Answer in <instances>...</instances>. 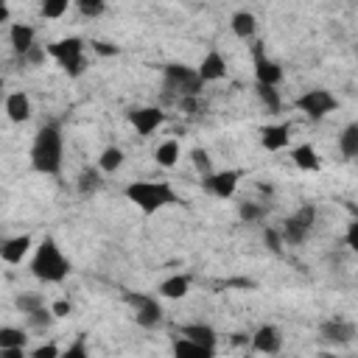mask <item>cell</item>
Instances as JSON below:
<instances>
[{"label":"cell","mask_w":358,"mask_h":358,"mask_svg":"<svg viewBox=\"0 0 358 358\" xmlns=\"http://www.w3.org/2000/svg\"><path fill=\"white\" fill-rule=\"evenodd\" d=\"M25 355V347H8V350H0V358H22Z\"/></svg>","instance_id":"obj_43"},{"label":"cell","mask_w":358,"mask_h":358,"mask_svg":"<svg viewBox=\"0 0 358 358\" xmlns=\"http://www.w3.org/2000/svg\"><path fill=\"white\" fill-rule=\"evenodd\" d=\"M45 59H48V48H45V45H34L25 56H20V62H22V64H31V67L45 64Z\"/></svg>","instance_id":"obj_37"},{"label":"cell","mask_w":358,"mask_h":358,"mask_svg":"<svg viewBox=\"0 0 358 358\" xmlns=\"http://www.w3.org/2000/svg\"><path fill=\"white\" fill-rule=\"evenodd\" d=\"M129 123L134 126V131L140 137H148L165 123V112H162V106H137L129 112Z\"/></svg>","instance_id":"obj_11"},{"label":"cell","mask_w":358,"mask_h":358,"mask_svg":"<svg viewBox=\"0 0 358 358\" xmlns=\"http://www.w3.org/2000/svg\"><path fill=\"white\" fill-rule=\"evenodd\" d=\"M291 162L299 168V171H308V173H316L322 168V159H319V151L310 145V143H299L291 148Z\"/></svg>","instance_id":"obj_20"},{"label":"cell","mask_w":358,"mask_h":358,"mask_svg":"<svg viewBox=\"0 0 358 358\" xmlns=\"http://www.w3.org/2000/svg\"><path fill=\"white\" fill-rule=\"evenodd\" d=\"M8 42H11V50L17 56H25L36 45V28L28 22H11L8 25Z\"/></svg>","instance_id":"obj_16"},{"label":"cell","mask_w":358,"mask_h":358,"mask_svg":"<svg viewBox=\"0 0 358 358\" xmlns=\"http://www.w3.org/2000/svg\"><path fill=\"white\" fill-rule=\"evenodd\" d=\"M316 207L313 204H302L299 210H294L285 221H282V241L285 246H299L308 241V235L313 232V224H316Z\"/></svg>","instance_id":"obj_7"},{"label":"cell","mask_w":358,"mask_h":358,"mask_svg":"<svg viewBox=\"0 0 358 358\" xmlns=\"http://www.w3.org/2000/svg\"><path fill=\"white\" fill-rule=\"evenodd\" d=\"M101 187H103V171H101L98 165H84V168L78 171V176H76V190H78V196H81V199H90V196H95Z\"/></svg>","instance_id":"obj_19"},{"label":"cell","mask_w":358,"mask_h":358,"mask_svg":"<svg viewBox=\"0 0 358 358\" xmlns=\"http://www.w3.org/2000/svg\"><path fill=\"white\" fill-rule=\"evenodd\" d=\"M0 22H11V8L8 6L0 8Z\"/></svg>","instance_id":"obj_44"},{"label":"cell","mask_w":358,"mask_h":358,"mask_svg":"<svg viewBox=\"0 0 358 358\" xmlns=\"http://www.w3.org/2000/svg\"><path fill=\"white\" fill-rule=\"evenodd\" d=\"M3 109H6V117H8L11 123H25V120H31V115H34V103H31V98H28L25 90L8 92Z\"/></svg>","instance_id":"obj_14"},{"label":"cell","mask_w":358,"mask_h":358,"mask_svg":"<svg viewBox=\"0 0 358 358\" xmlns=\"http://www.w3.org/2000/svg\"><path fill=\"white\" fill-rule=\"evenodd\" d=\"M70 3H76V0H39V14L45 20H59L67 14Z\"/></svg>","instance_id":"obj_32"},{"label":"cell","mask_w":358,"mask_h":358,"mask_svg":"<svg viewBox=\"0 0 358 358\" xmlns=\"http://www.w3.org/2000/svg\"><path fill=\"white\" fill-rule=\"evenodd\" d=\"M53 319H56V313H53V308H50V305H42V308H36V310L25 313V322H28V327H31V330H36V333H45V330H50Z\"/></svg>","instance_id":"obj_28"},{"label":"cell","mask_w":358,"mask_h":358,"mask_svg":"<svg viewBox=\"0 0 358 358\" xmlns=\"http://www.w3.org/2000/svg\"><path fill=\"white\" fill-rule=\"evenodd\" d=\"M123 162H126V154H123L120 145H106V148L101 151V157H98V168H101L103 173H117V171L123 168Z\"/></svg>","instance_id":"obj_27"},{"label":"cell","mask_w":358,"mask_h":358,"mask_svg":"<svg viewBox=\"0 0 358 358\" xmlns=\"http://www.w3.org/2000/svg\"><path fill=\"white\" fill-rule=\"evenodd\" d=\"M25 344H28V333L22 327H11V324H3L0 327V350L25 347Z\"/></svg>","instance_id":"obj_29"},{"label":"cell","mask_w":358,"mask_h":358,"mask_svg":"<svg viewBox=\"0 0 358 358\" xmlns=\"http://www.w3.org/2000/svg\"><path fill=\"white\" fill-rule=\"evenodd\" d=\"M344 243L358 255V218H352L350 224H347V232H344Z\"/></svg>","instance_id":"obj_39"},{"label":"cell","mask_w":358,"mask_h":358,"mask_svg":"<svg viewBox=\"0 0 358 358\" xmlns=\"http://www.w3.org/2000/svg\"><path fill=\"white\" fill-rule=\"evenodd\" d=\"M249 344H252V350H255V352L277 355V352L282 350V333H280V327H277V324H260V327L252 333Z\"/></svg>","instance_id":"obj_12"},{"label":"cell","mask_w":358,"mask_h":358,"mask_svg":"<svg viewBox=\"0 0 358 358\" xmlns=\"http://www.w3.org/2000/svg\"><path fill=\"white\" fill-rule=\"evenodd\" d=\"M31 246H34V238H31V235L6 238V241L0 243V257H3V263L17 266V263H22V257L31 252Z\"/></svg>","instance_id":"obj_18"},{"label":"cell","mask_w":358,"mask_h":358,"mask_svg":"<svg viewBox=\"0 0 358 358\" xmlns=\"http://www.w3.org/2000/svg\"><path fill=\"white\" fill-rule=\"evenodd\" d=\"M257 98H260V103H263L271 115H277V112L282 109L280 90H277V87H271V84H257Z\"/></svg>","instance_id":"obj_30"},{"label":"cell","mask_w":358,"mask_h":358,"mask_svg":"<svg viewBox=\"0 0 358 358\" xmlns=\"http://www.w3.org/2000/svg\"><path fill=\"white\" fill-rule=\"evenodd\" d=\"M243 171L238 168H224V171H210L201 176V190L215 196V199H232L238 185H241Z\"/></svg>","instance_id":"obj_9"},{"label":"cell","mask_w":358,"mask_h":358,"mask_svg":"<svg viewBox=\"0 0 358 358\" xmlns=\"http://www.w3.org/2000/svg\"><path fill=\"white\" fill-rule=\"evenodd\" d=\"M50 308H53L56 319H64V316H70V313H73V305H70V299H56Z\"/></svg>","instance_id":"obj_42"},{"label":"cell","mask_w":358,"mask_h":358,"mask_svg":"<svg viewBox=\"0 0 358 358\" xmlns=\"http://www.w3.org/2000/svg\"><path fill=\"white\" fill-rule=\"evenodd\" d=\"M238 218L246 224H257L266 218V204L260 201H238Z\"/></svg>","instance_id":"obj_31"},{"label":"cell","mask_w":358,"mask_h":358,"mask_svg":"<svg viewBox=\"0 0 358 358\" xmlns=\"http://www.w3.org/2000/svg\"><path fill=\"white\" fill-rule=\"evenodd\" d=\"M252 59H255V81H257V84H271V87H277V84L282 81V67H280L271 56H266V50H263L260 42L252 45Z\"/></svg>","instance_id":"obj_10"},{"label":"cell","mask_w":358,"mask_h":358,"mask_svg":"<svg viewBox=\"0 0 358 358\" xmlns=\"http://www.w3.org/2000/svg\"><path fill=\"white\" fill-rule=\"evenodd\" d=\"M31 274L39 280V282H48V285H56V282H64L67 274H70V260L64 257L62 246L53 241V238H42L34 257H31Z\"/></svg>","instance_id":"obj_3"},{"label":"cell","mask_w":358,"mask_h":358,"mask_svg":"<svg viewBox=\"0 0 358 358\" xmlns=\"http://www.w3.org/2000/svg\"><path fill=\"white\" fill-rule=\"evenodd\" d=\"M90 48H92L98 56H117V53H120V48H117V45H112V42H101V39H98V42H92Z\"/></svg>","instance_id":"obj_41"},{"label":"cell","mask_w":358,"mask_h":358,"mask_svg":"<svg viewBox=\"0 0 358 358\" xmlns=\"http://www.w3.org/2000/svg\"><path fill=\"white\" fill-rule=\"evenodd\" d=\"M336 106H338L336 95H333L330 90H322V87L305 90L302 95H296V98H294V109H296V112H302V115H305V117H310V120H322V117H327Z\"/></svg>","instance_id":"obj_8"},{"label":"cell","mask_w":358,"mask_h":358,"mask_svg":"<svg viewBox=\"0 0 358 358\" xmlns=\"http://www.w3.org/2000/svg\"><path fill=\"white\" fill-rule=\"evenodd\" d=\"M64 358H87V338L84 336H76V341L70 347L62 350Z\"/></svg>","instance_id":"obj_38"},{"label":"cell","mask_w":358,"mask_h":358,"mask_svg":"<svg viewBox=\"0 0 358 358\" xmlns=\"http://www.w3.org/2000/svg\"><path fill=\"white\" fill-rule=\"evenodd\" d=\"M204 78L199 76L196 67H187L182 62H173V64H165L162 70V90L168 98L179 101V98H199L201 90H204Z\"/></svg>","instance_id":"obj_4"},{"label":"cell","mask_w":358,"mask_h":358,"mask_svg":"<svg viewBox=\"0 0 358 358\" xmlns=\"http://www.w3.org/2000/svg\"><path fill=\"white\" fill-rule=\"evenodd\" d=\"M319 336L330 344H350L355 338V324L341 319V316H333V319H324L319 324Z\"/></svg>","instance_id":"obj_13"},{"label":"cell","mask_w":358,"mask_h":358,"mask_svg":"<svg viewBox=\"0 0 358 358\" xmlns=\"http://www.w3.org/2000/svg\"><path fill=\"white\" fill-rule=\"evenodd\" d=\"M126 305L134 310V322L143 330H157L162 324V305L154 294H143V291H126L123 294Z\"/></svg>","instance_id":"obj_6"},{"label":"cell","mask_w":358,"mask_h":358,"mask_svg":"<svg viewBox=\"0 0 358 358\" xmlns=\"http://www.w3.org/2000/svg\"><path fill=\"white\" fill-rule=\"evenodd\" d=\"M190 291V277L187 274H171L157 285V294L162 299H185Z\"/></svg>","instance_id":"obj_22"},{"label":"cell","mask_w":358,"mask_h":358,"mask_svg":"<svg viewBox=\"0 0 358 358\" xmlns=\"http://www.w3.org/2000/svg\"><path fill=\"white\" fill-rule=\"evenodd\" d=\"M14 305H17L20 313H31V310H36V308L45 305V296H39V294H20L14 299Z\"/></svg>","instance_id":"obj_35"},{"label":"cell","mask_w":358,"mask_h":358,"mask_svg":"<svg viewBox=\"0 0 358 358\" xmlns=\"http://www.w3.org/2000/svg\"><path fill=\"white\" fill-rule=\"evenodd\" d=\"M179 333L187 336V338H193V341H199V344H207V347H213V350H215V344H218V333H215L210 324H204V322L179 324Z\"/></svg>","instance_id":"obj_24"},{"label":"cell","mask_w":358,"mask_h":358,"mask_svg":"<svg viewBox=\"0 0 358 358\" xmlns=\"http://www.w3.org/2000/svg\"><path fill=\"white\" fill-rule=\"evenodd\" d=\"M190 162H193V168L199 171V176H204V173H210L213 171V162H210V154H207V148H193L190 151Z\"/></svg>","instance_id":"obj_34"},{"label":"cell","mask_w":358,"mask_h":358,"mask_svg":"<svg viewBox=\"0 0 358 358\" xmlns=\"http://www.w3.org/2000/svg\"><path fill=\"white\" fill-rule=\"evenodd\" d=\"M56 355H62V350L56 344H39L31 350V358H56Z\"/></svg>","instance_id":"obj_40"},{"label":"cell","mask_w":358,"mask_h":358,"mask_svg":"<svg viewBox=\"0 0 358 358\" xmlns=\"http://www.w3.org/2000/svg\"><path fill=\"white\" fill-rule=\"evenodd\" d=\"M263 243H266L274 255H280V252H282V246H285L282 232H280V229H274V227H266V229H263Z\"/></svg>","instance_id":"obj_36"},{"label":"cell","mask_w":358,"mask_h":358,"mask_svg":"<svg viewBox=\"0 0 358 358\" xmlns=\"http://www.w3.org/2000/svg\"><path fill=\"white\" fill-rule=\"evenodd\" d=\"M64 162V140L59 123H45L31 143V168L45 176H56Z\"/></svg>","instance_id":"obj_1"},{"label":"cell","mask_w":358,"mask_h":358,"mask_svg":"<svg viewBox=\"0 0 358 358\" xmlns=\"http://www.w3.org/2000/svg\"><path fill=\"white\" fill-rule=\"evenodd\" d=\"M48 48V56L59 62V67L70 76V78H78L84 76L87 70V56H84V39L81 36H64V39H56Z\"/></svg>","instance_id":"obj_5"},{"label":"cell","mask_w":358,"mask_h":358,"mask_svg":"<svg viewBox=\"0 0 358 358\" xmlns=\"http://www.w3.org/2000/svg\"><path fill=\"white\" fill-rule=\"evenodd\" d=\"M229 28H232V34H235L238 39L249 42V39H255V34H257V17H255L252 11H246V8H241V11H235V14L229 17Z\"/></svg>","instance_id":"obj_21"},{"label":"cell","mask_w":358,"mask_h":358,"mask_svg":"<svg viewBox=\"0 0 358 358\" xmlns=\"http://www.w3.org/2000/svg\"><path fill=\"white\" fill-rule=\"evenodd\" d=\"M173 355H179V358H185V355H193V358H213L215 355V350L213 347H207V344H199V341H193V338H187V336H182L179 333V338H173Z\"/></svg>","instance_id":"obj_23"},{"label":"cell","mask_w":358,"mask_h":358,"mask_svg":"<svg viewBox=\"0 0 358 358\" xmlns=\"http://www.w3.org/2000/svg\"><path fill=\"white\" fill-rule=\"evenodd\" d=\"M123 196L143 213V215H154L171 204H179V193L173 190V185L168 179H137V182H129Z\"/></svg>","instance_id":"obj_2"},{"label":"cell","mask_w":358,"mask_h":358,"mask_svg":"<svg viewBox=\"0 0 358 358\" xmlns=\"http://www.w3.org/2000/svg\"><path fill=\"white\" fill-rule=\"evenodd\" d=\"M179 151H182L179 140H176V137H168V140H162V143L154 148V159H157L159 168H173V165L179 162Z\"/></svg>","instance_id":"obj_26"},{"label":"cell","mask_w":358,"mask_h":358,"mask_svg":"<svg viewBox=\"0 0 358 358\" xmlns=\"http://www.w3.org/2000/svg\"><path fill=\"white\" fill-rule=\"evenodd\" d=\"M199 76L207 81V84H213V81H221L224 76H227V59H224V53L218 50V48H210L204 56H201V62H199Z\"/></svg>","instance_id":"obj_15"},{"label":"cell","mask_w":358,"mask_h":358,"mask_svg":"<svg viewBox=\"0 0 358 358\" xmlns=\"http://www.w3.org/2000/svg\"><path fill=\"white\" fill-rule=\"evenodd\" d=\"M338 151L344 159H358V120L347 123L338 131Z\"/></svg>","instance_id":"obj_25"},{"label":"cell","mask_w":358,"mask_h":358,"mask_svg":"<svg viewBox=\"0 0 358 358\" xmlns=\"http://www.w3.org/2000/svg\"><path fill=\"white\" fill-rule=\"evenodd\" d=\"M291 143V123H268L260 129V145L266 151H282Z\"/></svg>","instance_id":"obj_17"},{"label":"cell","mask_w":358,"mask_h":358,"mask_svg":"<svg viewBox=\"0 0 358 358\" xmlns=\"http://www.w3.org/2000/svg\"><path fill=\"white\" fill-rule=\"evenodd\" d=\"M76 8L81 11V17L95 20V17H101L106 11V0H76Z\"/></svg>","instance_id":"obj_33"}]
</instances>
